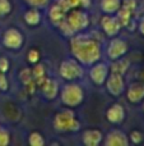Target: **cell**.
Here are the masks:
<instances>
[{"label": "cell", "instance_id": "cell-28", "mask_svg": "<svg viewBox=\"0 0 144 146\" xmlns=\"http://www.w3.org/2000/svg\"><path fill=\"white\" fill-rule=\"evenodd\" d=\"M40 58H41V55H40V51H38L37 49H31L27 54V60H28V63H31V64L38 63V62H40Z\"/></svg>", "mask_w": 144, "mask_h": 146}, {"label": "cell", "instance_id": "cell-22", "mask_svg": "<svg viewBox=\"0 0 144 146\" xmlns=\"http://www.w3.org/2000/svg\"><path fill=\"white\" fill-rule=\"evenodd\" d=\"M114 63L110 66V72L112 73H119V74H125V72L128 71V68H129V60H126V59H116V60H112Z\"/></svg>", "mask_w": 144, "mask_h": 146}, {"label": "cell", "instance_id": "cell-17", "mask_svg": "<svg viewBox=\"0 0 144 146\" xmlns=\"http://www.w3.org/2000/svg\"><path fill=\"white\" fill-rule=\"evenodd\" d=\"M40 87H41L43 96L47 100L55 99L59 94V82L56 80H54V78H46Z\"/></svg>", "mask_w": 144, "mask_h": 146}, {"label": "cell", "instance_id": "cell-6", "mask_svg": "<svg viewBox=\"0 0 144 146\" xmlns=\"http://www.w3.org/2000/svg\"><path fill=\"white\" fill-rule=\"evenodd\" d=\"M1 42L4 45V48L9 49V50H19L23 46L24 37H23L22 32L18 28L10 27L3 33Z\"/></svg>", "mask_w": 144, "mask_h": 146}, {"label": "cell", "instance_id": "cell-26", "mask_svg": "<svg viewBox=\"0 0 144 146\" xmlns=\"http://www.w3.org/2000/svg\"><path fill=\"white\" fill-rule=\"evenodd\" d=\"M128 137H129V142H133V144H135V145H139L144 141V133L138 131V129L132 131Z\"/></svg>", "mask_w": 144, "mask_h": 146}, {"label": "cell", "instance_id": "cell-8", "mask_svg": "<svg viewBox=\"0 0 144 146\" xmlns=\"http://www.w3.org/2000/svg\"><path fill=\"white\" fill-rule=\"evenodd\" d=\"M106 88L109 94L114 98H119L125 92V80L124 76L119 74V73H112L110 72L106 78Z\"/></svg>", "mask_w": 144, "mask_h": 146}, {"label": "cell", "instance_id": "cell-16", "mask_svg": "<svg viewBox=\"0 0 144 146\" xmlns=\"http://www.w3.org/2000/svg\"><path fill=\"white\" fill-rule=\"evenodd\" d=\"M82 141L86 146H98L103 141V133L99 129H87L83 132Z\"/></svg>", "mask_w": 144, "mask_h": 146}, {"label": "cell", "instance_id": "cell-27", "mask_svg": "<svg viewBox=\"0 0 144 146\" xmlns=\"http://www.w3.org/2000/svg\"><path fill=\"white\" fill-rule=\"evenodd\" d=\"M10 144V133L7 128L0 127V146H7Z\"/></svg>", "mask_w": 144, "mask_h": 146}, {"label": "cell", "instance_id": "cell-24", "mask_svg": "<svg viewBox=\"0 0 144 146\" xmlns=\"http://www.w3.org/2000/svg\"><path fill=\"white\" fill-rule=\"evenodd\" d=\"M69 8H82V9H88L92 5V0H66Z\"/></svg>", "mask_w": 144, "mask_h": 146}, {"label": "cell", "instance_id": "cell-18", "mask_svg": "<svg viewBox=\"0 0 144 146\" xmlns=\"http://www.w3.org/2000/svg\"><path fill=\"white\" fill-rule=\"evenodd\" d=\"M23 19L26 21L28 26H38L41 23V19H42V15H41L38 8L31 7L28 10H26L24 14H23Z\"/></svg>", "mask_w": 144, "mask_h": 146}, {"label": "cell", "instance_id": "cell-15", "mask_svg": "<svg viewBox=\"0 0 144 146\" xmlns=\"http://www.w3.org/2000/svg\"><path fill=\"white\" fill-rule=\"evenodd\" d=\"M106 119L112 124H120L125 119V109L121 104L115 103L106 110Z\"/></svg>", "mask_w": 144, "mask_h": 146}, {"label": "cell", "instance_id": "cell-29", "mask_svg": "<svg viewBox=\"0 0 144 146\" xmlns=\"http://www.w3.org/2000/svg\"><path fill=\"white\" fill-rule=\"evenodd\" d=\"M29 7H35V8H42L45 5H47L50 3V0H24Z\"/></svg>", "mask_w": 144, "mask_h": 146}, {"label": "cell", "instance_id": "cell-12", "mask_svg": "<svg viewBox=\"0 0 144 146\" xmlns=\"http://www.w3.org/2000/svg\"><path fill=\"white\" fill-rule=\"evenodd\" d=\"M101 27L103 30L105 35L109 37H115L121 30V25L119 23L117 18L114 14H105L101 18Z\"/></svg>", "mask_w": 144, "mask_h": 146}, {"label": "cell", "instance_id": "cell-11", "mask_svg": "<svg viewBox=\"0 0 144 146\" xmlns=\"http://www.w3.org/2000/svg\"><path fill=\"white\" fill-rule=\"evenodd\" d=\"M135 8H137V1L135 0H124V3H121L120 9L115 13L116 14L115 17L117 18L121 27H125V26H128L130 23Z\"/></svg>", "mask_w": 144, "mask_h": 146}, {"label": "cell", "instance_id": "cell-1", "mask_svg": "<svg viewBox=\"0 0 144 146\" xmlns=\"http://www.w3.org/2000/svg\"><path fill=\"white\" fill-rule=\"evenodd\" d=\"M70 53L82 66L91 67L102 56L101 42L93 35L75 33L70 38Z\"/></svg>", "mask_w": 144, "mask_h": 146}, {"label": "cell", "instance_id": "cell-20", "mask_svg": "<svg viewBox=\"0 0 144 146\" xmlns=\"http://www.w3.org/2000/svg\"><path fill=\"white\" fill-rule=\"evenodd\" d=\"M19 78H20V81H22V83L24 85L26 90H27L29 94H32L36 88V83H35V80H33V77H32L31 69H28V68L23 69L19 74Z\"/></svg>", "mask_w": 144, "mask_h": 146}, {"label": "cell", "instance_id": "cell-2", "mask_svg": "<svg viewBox=\"0 0 144 146\" xmlns=\"http://www.w3.org/2000/svg\"><path fill=\"white\" fill-rule=\"evenodd\" d=\"M89 26V15L86 12V9L82 8H73L66 13V17L58 28L65 36H74L75 33H79L84 31Z\"/></svg>", "mask_w": 144, "mask_h": 146}, {"label": "cell", "instance_id": "cell-34", "mask_svg": "<svg viewBox=\"0 0 144 146\" xmlns=\"http://www.w3.org/2000/svg\"><path fill=\"white\" fill-rule=\"evenodd\" d=\"M0 36H1V31H0Z\"/></svg>", "mask_w": 144, "mask_h": 146}, {"label": "cell", "instance_id": "cell-5", "mask_svg": "<svg viewBox=\"0 0 144 146\" xmlns=\"http://www.w3.org/2000/svg\"><path fill=\"white\" fill-rule=\"evenodd\" d=\"M59 74L63 80L71 82V81H78L83 78L84 69L83 66L75 59H65L59 66Z\"/></svg>", "mask_w": 144, "mask_h": 146}, {"label": "cell", "instance_id": "cell-31", "mask_svg": "<svg viewBox=\"0 0 144 146\" xmlns=\"http://www.w3.org/2000/svg\"><path fill=\"white\" fill-rule=\"evenodd\" d=\"M9 60H8V58H5V56H1L0 58V72L1 73H7L9 71Z\"/></svg>", "mask_w": 144, "mask_h": 146}, {"label": "cell", "instance_id": "cell-4", "mask_svg": "<svg viewBox=\"0 0 144 146\" xmlns=\"http://www.w3.org/2000/svg\"><path fill=\"white\" fill-rule=\"evenodd\" d=\"M54 128L58 132H75L81 128V123L70 109L59 111L54 118Z\"/></svg>", "mask_w": 144, "mask_h": 146}, {"label": "cell", "instance_id": "cell-23", "mask_svg": "<svg viewBox=\"0 0 144 146\" xmlns=\"http://www.w3.org/2000/svg\"><path fill=\"white\" fill-rule=\"evenodd\" d=\"M28 144L31 146H43L45 145V139L40 132H31L28 136Z\"/></svg>", "mask_w": 144, "mask_h": 146}, {"label": "cell", "instance_id": "cell-30", "mask_svg": "<svg viewBox=\"0 0 144 146\" xmlns=\"http://www.w3.org/2000/svg\"><path fill=\"white\" fill-rule=\"evenodd\" d=\"M8 88H9V81H8L7 74L0 72V91L5 92L8 91Z\"/></svg>", "mask_w": 144, "mask_h": 146}, {"label": "cell", "instance_id": "cell-3", "mask_svg": "<svg viewBox=\"0 0 144 146\" xmlns=\"http://www.w3.org/2000/svg\"><path fill=\"white\" fill-rule=\"evenodd\" d=\"M60 100L64 105L68 108H75L79 106L84 100V90L81 85L71 81L63 86L60 91Z\"/></svg>", "mask_w": 144, "mask_h": 146}, {"label": "cell", "instance_id": "cell-25", "mask_svg": "<svg viewBox=\"0 0 144 146\" xmlns=\"http://www.w3.org/2000/svg\"><path fill=\"white\" fill-rule=\"evenodd\" d=\"M13 5L10 0H0V18H4L12 13Z\"/></svg>", "mask_w": 144, "mask_h": 146}, {"label": "cell", "instance_id": "cell-10", "mask_svg": "<svg viewBox=\"0 0 144 146\" xmlns=\"http://www.w3.org/2000/svg\"><path fill=\"white\" fill-rule=\"evenodd\" d=\"M110 73V67L106 63H102V62H96L94 64L91 66L89 69V78L91 81L97 86H102L106 82V78Z\"/></svg>", "mask_w": 144, "mask_h": 146}, {"label": "cell", "instance_id": "cell-14", "mask_svg": "<svg viewBox=\"0 0 144 146\" xmlns=\"http://www.w3.org/2000/svg\"><path fill=\"white\" fill-rule=\"evenodd\" d=\"M126 99L130 104H139L144 100V82H133L126 90Z\"/></svg>", "mask_w": 144, "mask_h": 146}, {"label": "cell", "instance_id": "cell-7", "mask_svg": "<svg viewBox=\"0 0 144 146\" xmlns=\"http://www.w3.org/2000/svg\"><path fill=\"white\" fill-rule=\"evenodd\" d=\"M128 50H129V45L126 41L115 36V37H111L109 45H107L106 54L110 60H116V59L124 58Z\"/></svg>", "mask_w": 144, "mask_h": 146}, {"label": "cell", "instance_id": "cell-33", "mask_svg": "<svg viewBox=\"0 0 144 146\" xmlns=\"http://www.w3.org/2000/svg\"><path fill=\"white\" fill-rule=\"evenodd\" d=\"M144 101V100H143ZM143 111H144V103H143Z\"/></svg>", "mask_w": 144, "mask_h": 146}, {"label": "cell", "instance_id": "cell-32", "mask_svg": "<svg viewBox=\"0 0 144 146\" xmlns=\"http://www.w3.org/2000/svg\"><path fill=\"white\" fill-rule=\"evenodd\" d=\"M138 30H139V32L144 36V18H143V19L139 22V26H138Z\"/></svg>", "mask_w": 144, "mask_h": 146}, {"label": "cell", "instance_id": "cell-21", "mask_svg": "<svg viewBox=\"0 0 144 146\" xmlns=\"http://www.w3.org/2000/svg\"><path fill=\"white\" fill-rule=\"evenodd\" d=\"M31 73H32V77L35 80V83L36 86L40 87L42 85V82L46 80V71H45V67L42 64H40V62L36 64H33V68L31 69Z\"/></svg>", "mask_w": 144, "mask_h": 146}, {"label": "cell", "instance_id": "cell-19", "mask_svg": "<svg viewBox=\"0 0 144 146\" xmlns=\"http://www.w3.org/2000/svg\"><path fill=\"white\" fill-rule=\"evenodd\" d=\"M121 0H101L99 8L105 14H115L121 7Z\"/></svg>", "mask_w": 144, "mask_h": 146}, {"label": "cell", "instance_id": "cell-13", "mask_svg": "<svg viewBox=\"0 0 144 146\" xmlns=\"http://www.w3.org/2000/svg\"><path fill=\"white\" fill-rule=\"evenodd\" d=\"M103 142L106 146H128L129 137L120 129H112L106 136H103Z\"/></svg>", "mask_w": 144, "mask_h": 146}, {"label": "cell", "instance_id": "cell-9", "mask_svg": "<svg viewBox=\"0 0 144 146\" xmlns=\"http://www.w3.org/2000/svg\"><path fill=\"white\" fill-rule=\"evenodd\" d=\"M70 10L66 0H56L48 9V18L50 22L55 26H59L66 17V13Z\"/></svg>", "mask_w": 144, "mask_h": 146}]
</instances>
